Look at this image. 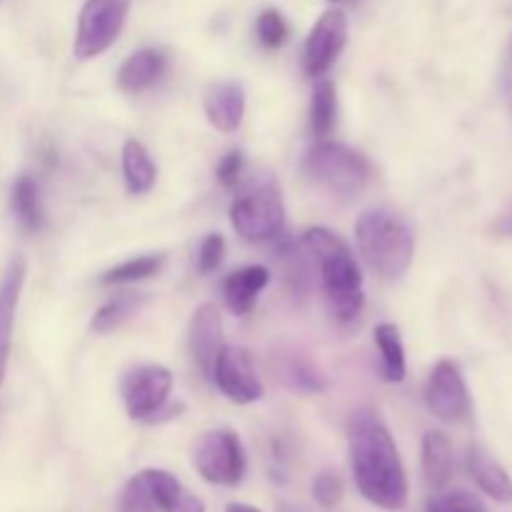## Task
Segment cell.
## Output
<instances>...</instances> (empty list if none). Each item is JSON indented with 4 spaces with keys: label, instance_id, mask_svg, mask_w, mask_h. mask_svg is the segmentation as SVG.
I'll use <instances>...</instances> for the list:
<instances>
[{
    "label": "cell",
    "instance_id": "32",
    "mask_svg": "<svg viewBox=\"0 0 512 512\" xmlns=\"http://www.w3.org/2000/svg\"><path fill=\"white\" fill-rule=\"evenodd\" d=\"M243 165H245L243 153H240V150H230V153L218 163L215 175H218V180L225 185V188H235L240 175H243Z\"/></svg>",
    "mask_w": 512,
    "mask_h": 512
},
{
    "label": "cell",
    "instance_id": "19",
    "mask_svg": "<svg viewBox=\"0 0 512 512\" xmlns=\"http://www.w3.org/2000/svg\"><path fill=\"white\" fill-rule=\"evenodd\" d=\"M453 445L438 430H428L423 435V473L430 488L440 490L453 478Z\"/></svg>",
    "mask_w": 512,
    "mask_h": 512
},
{
    "label": "cell",
    "instance_id": "26",
    "mask_svg": "<svg viewBox=\"0 0 512 512\" xmlns=\"http://www.w3.org/2000/svg\"><path fill=\"white\" fill-rule=\"evenodd\" d=\"M118 512H160L158 500H155L153 493V485H150L145 470H140L138 475H133V478L125 483L118 500Z\"/></svg>",
    "mask_w": 512,
    "mask_h": 512
},
{
    "label": "cell",
    "instance_id": "3",
    "mask_svg": "<svg viewBox=\"0 0 512 512\" xmlns=\"http://www.w3.org/2000/svg\"><path fill=\"white\" fill-rule=\"evenodd\" d=\"M355 240L365 263L385 280H400L408 273L415 253L413 230L388 210H368L355 225Z\"/></svg>",
    "mask_w": 512,
    "mask_h": 512
},
{
    "label": "cell",
    "instance_id": "14",
    "mask_svg": "<svg viewBox=\"0 0 512 512\" xmlns=\"http://www.w3.org/2000/svg\"><path fill=\"white\" fill-rule=\"evenodd\" d=\"M203 110L218 133H235L245 118V88L238 80H218L205 88Z\"/></svg>",
    "mask_w": 512,
    "mask_h": 512
},
{
    "label": "cell",
    "instance_id": "31",
    "mask_svg": "<svg viewBox=\"0 0 512 512\" xmlns=\"http://www.w3.org/2000/svg\"><path fill=\"white\" fill-rule=\"evenodd\" d=\"M225 253H228V245H225L223 235H218V233L208 235V238L200 243V250H198V270H200V273H205V275L215 273V270L223 265Z\"/></svg>",
    "mask_w": 512,
    "mask_h": 512
},
{
    "label": "cell",
    "instance_id": "29",
    "mask_svg": "<svg viewBox=\"0 0 512 512\" xmlns=\"http://www.w3.org/2000/svg\"><path fill=\"white\" fill-rule=\"evenodd\" d=\"M283 373L285 378L290 380V385L303 390V393H320V390H325V378L308 363V360L290 358Z\"/></svg>",
    "mask_w": 512,
    "mask_h": 512
},
{
    "label": "cell",
    "instance_id": "16",
    "mask_svg": "<svg viewBox=\"0 0 512 512\" xmlns=\"http://www.w3.org/2000/svg\"><path fill=\"white\" fill-rule=\"evenodd\" d=\"M465 465H468V473L470 478H473V483L478 485L490 500L503 505L512 503V478L508 475V470H505L488 450L480 448V445H473V448L468 450Z\"/></svg>",
    "mask_w": 512,
    "mask_h": 512
},
{
    "label": "cell",
    "instance_id": "9",
    "mask_svg": "<svg viewBox=\"0 0 512 512\" xmlns=\"http://www.w3.org/2000/svg\"><path fill=\"white\" fill-rule=\"evenodd\" d=\"M425 405L443 423H465L473 413L468 385L453 360H440L425 385Z\"/></svg>",
    "mask_w": 512,
    "mask_h": 512
},
{
    "label": "cell",
    "instance_id": "5",
    "mask_svg": "<svg viewBox=\"0 0 512 512\" xmlns=\"http://www.w3.org/2000/svg\"><path fill=\"white\" fill-rule=\"evenodd\" d=\"M230 223L235 233L250 243L278 238L285 225V205L278 185L260 183L235 198V203L230 205Z\"/></svg>",
    "mask_w": 512,
    "mask_h": 512
},
{
    "label": "cell",
    "instance_id": "18",
    "mask_svg": "<svg viewBox=\"0 0 512 512\" xmlns=\"http://www.w3.org/2000/svg\"><path fill=\"white\" fill-rule=\"evenodd\" d=\"M148 478L160 512H205L203 500L185 490L183 483L168 470L148 468Z\"/></svg>",
    "mask_w": 512,
    "mask_h": 512
},
{
    "label": "cell",
    "instance_id": "27",
    "mask_svg": "<svg viewBox=\"0 0 512 512\" xmlns=\"http://www.w3.org/2000/svg\"><path fill=\"white\" fill-rule=\"evenodd\" d=\"M288 33V23H285V18L280 15V10L268 8L258 15V20H255V35H258L263 48H280V45L288 40Z\"/></svg>",
    "mask_w": 512,
    "mask_h": 512
},
{
    "label": "cell",
    "instance_id": "6",
    "mask_svg": "<svg viewBox=\"0 0 512 512\" xmlns=\"http://www.w3.org/2000/svg\"><path fill=\"white\" fill-rule=\"evenodd\" d=\"M193 465L205 483L233 488L245 478L248 458L238 435L228 428H218L200 435L193 448Z\"/></svg>",
    "mask_w": 512,
    "mask_h": 512
},
{
    "label": "cell",
    "instance_id": "15",
    "mask_svg": "<svg viewBox=\"0 0 512 512\" xmlns=\"http://www.w3.org/2000/svg\"><path fill=\"white\" fill-rule=\"evenodd\" d=\"M270 283V270L263 265H248V268H240L235 273H230L223 280V298L225 305L233 315L245 318L250 310L258 303V295L268 288Z\"/></svg>",
    "mask_w": 512,
    "mask_h": 512
},
{
    "label": "cell",
    "instance_id": "4",
    "mask_svg": "<svg viewBox=\"0 0 512 512\" xmlns=\"http://www.w3.org/2000/svg\"><path fill=\"white\" fill-rule=\"evenodd\" d=\"M310 178L343 198H358L375 178L373 163L360 150L335 140H320L305 158Z\"/></svg>",
    "mask_w": 512,
    "mask_h": 512
},
{
    "label": "cell",
    "instance_id": "11",
    "mask_svg": "<svg viewBox=\"0 0 512 512\" xmlns=\"http://www.w3.org/2000/svg\"><path fill=\"white\" fill-rule=\"evenodd\" d=\"M348 43V18L343 10H325L310 30L303 48V68L310 78H323Z\"/></svg>",
    "mask_w": 512,
    "mask_h": 512
},
{
    "label": "cell",
    "instance_id": "13",
    "mask_svg": "<svg viewBox=\"0 0 512 512\" xmlns=\"http://www.w3.org/2000/svg\"><path fill=\"white\" fill-rule=\"evenodd\" d=\"M25 275H28V263H25L23 255H15L8 263V268H5L3 280H0V385L5 383V373H8L10 350H13L15 313H18Z\"/></svg>",
    "mask_w": 512,
    "mask_h": 512
},
{
    "label": "cell",
    "instance_id": "25",
    "mask_svg": "<svg viewBox=\"0 0 512 512\" xmlns=\"http://www.w3.org/2000/svg\"><path fill=\"white\" fill-rule=\"evenodd\" d=\"M163 265H165L163 253L138 255V258H130V260H125V263L115 265V268L105 270V273L100 275V283H105V285L140 283V280H148V278H153V275H158Z\"/></svg>",
    "mask_w": 512,
    "mask_h": 512
},
{
    "label": "cell",
    "instance_id": "8",
    "mask_svg": "<svg viewBox=\"0 0 512 512\" xmlns=\"http://www.w3.org/2000/svg\"><path fill=\"white\" fill-rule=\"evenodd\" d=\"M173 390V373L165 365L143 363L130 368L120 380V398L133 420L155 423L160 410L168 405Z\"/></svg>",
    "mask_w": 512,
    "mask_h": 512
},
{
    "label": "cell",
    "instance_id": "1",
    "mask_svg": "<svg viewBox=\"0 0 512 512\" xmlns=\"http://www.w3.org/2000/svg\"><path fill=\"white\" fill-rule=\"evenodd\" d=\"M350 468L355 485L370 505L403 510L408 505V473L388 425L373 410L353 413L348 425Z\"/></svg>",
    "mask_w": 512,
    "mask_h": 512
},
{
    "label": "cell",
    "instance_id": "33",
    "mask_svg": "<svg viewBox=\"0 0 512 512\" xmlns=\"http://www.w3.org/2000/svg\"><path fill=\"white\" fill-rule=\"evenodd\" d=\"M225 512H260L258 508H253V505H245V503H230Z\"/></svg>",
    "mask_w": 512,
    "mask_h": 512
},
{
    "label": "cell",
    "instance_id": "17",
    "mask_svg": "<svg viewBox=\"0 0 512 512\" xmlns=\"http://www.w3.org/2000/svg\"><path fill=\"white\" fill-rule=\"evenodd\" d=\"M168 68V58L163 50L143 48L135 50L133 55L125 58V63L118 70V88L125 93H143V90L153 88Z\"/></svg>",
    "mask_w": 512,
    "mask_h": 512
},
{
    "label": "cell",
    "instance_id": "21",
    "mask_svg": "<svg viewBox=\"0 0 512 512\" xmlns=\"http://www.w3.org/2000/svg\"><path fill=\"white\" fill-rule=\"evenodd\" d=\"M10 208H13L15 218L30 233H38L45 225V208L43 198H40V188L30 175H20L10 193Z\"/></svg>",
    "mask_w": 512,
    "mask_h": 512
},
{
    "label": "cell",
    "instance_id": "30",
    "mask_svg": "<svg viewBox=\"0 0 512 512\" xmlns=\"http://www.w3.org/2000/svg\"><path fill=\"white\" fill-rule=\"evenodd\" d=\"M343 495H345V483L338 473H333V470H323L320 475H315L313 480L315 503L323 505V508H335V505L343 500Z\"/></svg>",
    "mask_w": 512,
    "mask_h": 512
},
{
    "label": "cell",
    "instance_id": "2",
    "mask_svg": "<svg viewBox=\"0 0 512 512\" xmlns=\"http://www.w3.org/2000/svg\"><path fill=\"white\" fill-rule=\"evenodd\" d=\"M300 248L315 260L320 270L330 313L340 323H353L365 305L363 275L348 243L328 228H310L303 233Z\"/></svg>",
    "mask_w": 512,
    "mask_h": 512
},
{
    "label": "cell",
    "instance_id": "24",
    "mask_svg": "<svg viewBox=\"0 0 512 512\" xmlns=\"http://www.w3.org/2000/svg\"><path fill=\"white\" fill-rule=\"evenodd\" d=\"M335 118H338V93L335 83L328 78H318L313 88V100H310V128L318 138L333 133Z\"/></svg>",
    "mask_w": 512,
    "mask_h": 512
},
{
    "label": "cell",
    "instance_id": "10",
    "mask_svg": "<svg viewBox=\"0 0 512 512\" xmlns=\"http://www.w3.org/2000/svg\"><path fill=\"white\" fill-rule=\"evenodd\" d=\"M213 380L220 393L238 405H250L263 398L265 388L255 373L253 355L243 345H223L213 368Z\"/></svg>",
    "mask_w": 512,
    "mask_h": 512
},
{
    "label": "cell",
    "instance_id": "7",
    "mask_svg": "<svg viewBox=\"0 0 512 512\" xmlns=\"http://www.w3.org/2000/svg\"><path fill=\"white\" fill-rule=\"evenodd\" d=\"M128 13L130 0H85L75 30V58L90 60L103 55L118 40Z\"/></svg>",
    "mask_w": 512,
    "mask_h": 512
},
{
    "label": "cell",
    "instance_id": "28",
    "mask_svg": "<svg viewBox=\"0 0 512 512\" xmlns=\"http://www.w3.org/2000/svg\"><path fill=\"white\" fill-rule=\"evenodd\" d=\"M428 512H485V508L480 498L468 490H448V493H435L428 500Z\"/></svg>",
    "mask_w": 512,
    "mask_h": 512
},
{
    "label": "cell",
    "instance_id": "12",
    "mask_svg": "<svg viewBox=\"0 0 512 512\" xmlns=\"http://www.w3.org/2000/svg\"><path fill=\"white\" fill-rule=\"evenodd\" d=\"M223 345V318H220V310L213 303L200 305L193 313V318H190L188 348L195 365H198L205 378H213L215 360H218Z\"/></svg>",
    "mask_w": 512,
    "mask_h": 512
},
{
    "label": "cell",
    "instance_id": "23",
    "mask_svg": "<svg viewBox=\"0 0 512 512\" xmlns=\"http://www.w3.org/2000/svg\"><path fill=\"white\" fill-rule=\"evenodd\" d=\"M145 300H148L145 293L115 295V298H110L108 303L100 305V308L95 310L93 320H90V330L98 335L113 333V330H118L125 320H130L140 308H143Z\"/></svg>",
    "mask_w": 512,
    "mask_h": 512
},
{
    "label": "cell",
    "instance_id": "20",
    "mask_svg": "<svg viewBox=\"0 0 512 512\" xmlns=\"http://www.w3.org/2000/svg\"><path fill=\"white\" fill-rule=\"evenodd\" d=\"M158 178L153 158L140 140H125L123 145V180L130 195L148 193Z\"/></svg>",
    "mask_w": 512,
    "mask_h": 512
},
{
    "label": "cell",
    "instance_id": "34",
    "mask_svg": "<svg viewBox=\"0 0 512 512\" xmlns=\"http://www.w3.org/2000/svg\"><path fill=\"white\" fill-rule=\"evenodd\" d=\"M278 512H300V510L290 508V505H280V510H278Z\"/></svg>",
    "mask_w": 512,
    "mask_h": 512
},
{
    "label": "cell",
    "instance_id": "22",
    "mask_svg": "<svg viewBox=\"0 0 512 512\" xmlns=\"http://www.w3.org/2000/svg\"><path fill=\"white\" fill-rule=\"evenodd\" d=\"M375 345L380 350V373L388 383H403L408 373L405 363V345L400 338V330L395 323H380L375 328Z\"/></svg>",
    "mask_w": 512,
    "mask_h": 512
}]
</instances>
